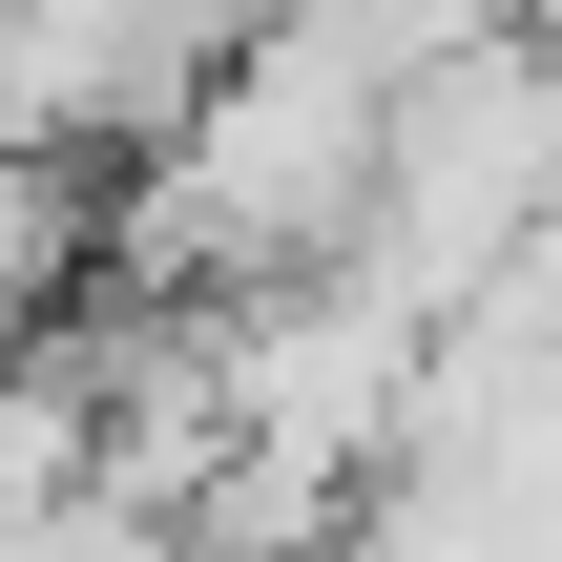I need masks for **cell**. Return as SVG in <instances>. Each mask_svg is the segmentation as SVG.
I'll return each mask as SVG.
<instances>
[{
	"instance_id": "6da1fadb",
	"label": "cell",
	"mask_w": 562,
	"mask_h": 562,
	"mask_svg": "<svg viewBox=\"0 0 562 562\" xmlns=\"http://www.w3.org/2000/svg\"><path fill=\"white\" fill-rule=\"evenodd\" d=\"M83 209H104V167L0 146V355H21L42 313H83Z\"/></svg>"
}]
</instances>
